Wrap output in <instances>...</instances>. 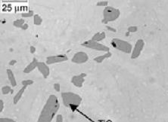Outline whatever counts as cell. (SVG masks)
<instances>
[{"instance_id": "obj_1", "label": "cell", "mask_w": 168, "mask_h": 122, "mask_svg": "<svg viewBox=\"0 0 168 122\" xmlns=\"http://www.w3.org/2000/svg\"><path fill=\"white\" fill-rule=\"evenodd\" d=\"M60 108L58 97L52 94L48 97L40 112L37 122H52Z\"/></svg>"}, {"instance_id": "obj_2", "label": "cell", "mask_w": 168, "mask_h": 122, "mask_svg": "<svg viewBox=\"0 0 168 122\" xmlns=\"http://www.w3.org/2000/svg\"><path fill=\"white\" fill-rule=\"evenodd\" d=\"M61 98L65 106L75 110L82 103V97L80 95L73 92H63L61 93Z\"/></svg>"}, {"instance_id": "obj_3", "label": "cell", "mask_w": 168, "mask_h": 122, "mask_svg": "<svg viewBox=\"0 0 168 122\" xmlns=\"http://www.w3.org/2000/svg\"><path fill=\"white\" fill-rule=\"evenodd\" d=\"M120 16V11L118 8H114L111 6L105 7L103 11V19L102 23L104 24L115 21Z\"/></svg>"}, {"instance_id": "obj_4", "label": "cell", "mask_w": 168, "mask_h": 122, "mask_svg": "<svg viewBox=\"0 0 168 122\" xmlns=\"http://www.w3.org/2000/svg\"><path fill=\"white\" fill-rule=\"evenodd\" d=\"M111 44L115 49L120 51L123 53H132L133 46L129 42H127V41L122 40V39H120V38H115L112 39L111 42Z\"/></svg>"}, {"instance_id": "obj_5", "label": "cell", "mask_w": 168, "mask_h": 122, "mask_svg": "<svg viewBox=\"0 0 168 122\" xmlns=\"http://www.w3.org/2000/svg\"><path fill=\"white\" fill-rule=\"evenodd\" d=\"M81 45L85 47V48H89V49L96 50V51H103V52H105V53L110 51V48L108 46L102 45L100 42H97L93 41L92 39L87 40V41L83 42L81 44Z\"/></svg>"}, {"instance_id": "obj_6", "label": "cell", "mask_w": 168, "mask_h": 122, "mask_svg": "<svg viewBox=\"0 0 168 122\" xmlns=\"http://www.w3.org/2000/svg\"><path fill=\"white\" fill-rule=\"evenodd\" d=\"M145 47V42L142 39H139L136 42L134 48H133L131 53V59L135 60L137 59L140 55Z\"/></svg>"}, {"instance_id": "obj_7", "label": "cell", "mask_w": 168, "mask_h": 122, "mask_svg": "<svg viewBox=\"0 0 168 122\" xmlns=\"http://www.w3.org/2000/svg\"><path fill=\"white\" fill-rule=\"evenodd\" d=\"M89 60V56L87 53L83 51L77 52L72 57V61L73 63L76 64H82L86 63Z\"/></svg>"}, {"instance_id": "obj_8", "label": "cell", "mask_w": 168, "mask_h": 122, "mask_svg": "<svg viewBox=\"0 0 168 122\" xmlns=\"http://www.w3.org/2000/svg\"><path fill=\"white\" fill-rule=\"evenodd\" d=\"M68 60V57L64 54H58V55H54V56H49L46 58V64L47 65H52L55 63H58L64 62Z\"/></svg>"}, {"instance_id": "obj_9", "label": "cell", "mask_w": 168, "mask_h": 122, "mask_svg": "<svg viewBox=\"0 0 168 122\" xmlns=\"http://www.w3.org/2000/svg\"><path fill=\"white\" fill-rule=\"evenodd\" d=\"M85 77H86V73H81L77 76H73L71 78V83L77 87H82L85 82Z\"/></svg>"}, {"instance_id": "obj_10", "label": "cell", "mask_w": 168, "mask_h": 122, "mask_svg": "<svg viewBox=\"0 0 168 122\" xmlns=\"http://www.w3.org/2000/svg\"><path fill=\"white\" fill-rule=\"evenodd\" d=\"M37 69L40 71V72L44 78H47L48 76L50 75V69L48 67V65L46 64V63L44 62H39Z\"/></svg>"}, {"instance_id": "obj_11", "label": "cell", "mask_w": 168, "mask_h": 122, "mask_svg": "<svg viewBox=\"0 0 168 122\" xmlns=\"http://www.w3.org/2000/svg\"><path fill=\"white\" fill-rule=\"evenodd\" d=\"M38 63H39V61L37 60V59L35 58V57H33V60L31 61V62L25 67V69H24V73L28 74V73H30L31 72H33L36 68H37Z\"/></svg>"}, {"instance_id": "obj_12", "label": "cell", "mask_w": 168, "mask_h": 122, "mask_svg": "<svg viewBox=\"0 0 168 122\" xmlns=\"http://www.w3.org/2000/svg\"><path fill=\"white\" fill-rule=\"evenodd\" d=\"M6 73H7V76H8V81L11 83V85L12 87H15L17 85V81L16 78L15 76V74L13 72V71L11 69H8L6 70Z\"/></svg>"}, {"instance_id": "obj_13", "label": "cell", "mask_w": 168, "mask_h": 122, "mask_svg": "<svg viewBox=\"0 0 168 122\" xmlns=\"http://www.w3.org/2000/svg\"><path fill=\"white\" fill-rule=\"evenodd\" d=\"M26 88H27V87H24V86H23V87L17 91V93L15 95V97H14V98H13V103H14V104L16 105L17 103L21 100L22 96H23V94H24V91H25V90H26Z\"/></svg>"}, {"instance_id": "obj_14", "label": "cell", "mask_w": 168, "mask_h": 122, "mask_svg": "<svg viewBox=\"0 0 168 122\" xmlns=\"http://www.w3.org/2000/svg\"><path fill=\"white\" fill-rule=\"evenodd\" d=\"M112 56V53L109 51V52H107V53H105L103 55H99V56H98V57H96L94 58V61L97 63H103V61L104 60H106V59H108V58H110Z\"/></svg>"}, {"instance_id": "obj_15", "label": "cell", "mask_w": 168, "mask_h": 122, "mask_svg": "<svg viewBox=\"0 0 168 122\" xmlns=\"http://www.w3.org/2000/svg\"><path fill=\"white\" fill-rule=\"evenodd\" d=\"M106 38V33L104 32H98L93 35L92 37V40L96 41L97 42H100Z\"/></svg>"}, {"instance_id": "obj_16", "label": "cell", "mask_w": 168, "mask_h": 122, "mask_svg": "<svg viewBox=\"0 0 168 122\" xmlns=\"http://www.w3.org/2000/svg\"><path fill=\"white\" fill-rule=\"evenodd\" d=\"M42 23V18L39 15H35L33 16V23L36 26H40Z\"/></svg>"}, {"instance_id": "obj_17", "label": "cell", "mask_w": 168, "mask_h": 122, "mask_svg": "<svg viewBox=\"0 0 168 122\" xmlns=\"http://www.w3.org/2000/svg\"><path fill=\"white\" fill-rule=\"evenodd\" d=\"M24 23H25V22H24V19H17L13 22V25L16 28H21Z\"/></svg>"}, {"instance_id": "obj_18", "label": "cell", "mask_w": 168, "mask_h": 122, "mask_svg": "<svg viewBox=\"0 0 168 122\" xmlns=\"http://www.w3.org/2000/svg\"><path fill=\"white\" fill-rule=\"evenodd\" d=\"M11 91H12L11 87L10 86H8V85H7V86H4V87H2V94H4V95H7V94H8Z\"/></svg>"}, {"instance_id": "obj_19", "label": "cell", "mask_w": 168, "mask_h": 122, "mask_svg": "<svg viewBox=\"0 0 168 122\" xmlns=\"http://www.w3.org/2000/svg\"><path fill=\"white\" fill-rule=\"evenodd\" d=\"M21 84L24 87H28V86H30V85H32L33 84V81L31 80V79H27V80L22 81Z\"/></svg>"}, {"instance_id": "obj_20", "label": "cell", "mask_w": 168, "mask_h": 122, "mask_svg": "<svg viewBox=\"0 0 168 122\" xmlns=\"http://www.w3.org/2000/svg\"><path fill=\"white\" fill-rule=\"evenodd\" d=\"M22 17H31L33 16H34V12H33V11H31V10H30L29 11H27V12H24V13H22Z\"/></svg>"}, {"instance_id": "obj_21", "label": "cell", "mask_w": 168, "mask_h": 122, "mask_svg": "<svg viewBox=\"0 0 168 122\" xmlns=\"http://www.w3.org/2000/svg\"><path fill=\"white\" fill-rule=\"evenodd\" d=\"M97 6H101V7H107L108 6V1H99L96 4Z\"/></svg>"}, {"instance_id": "obj_22", "label": "cell", "mask_w": 168, "mask_h": 122, "mask_svg": "<svg viewBox=\"0 0 168 122\" xmlns=\"http://www.w3.org/2000/svg\"><path fill=\"white\" fill-rule=\"evenodd\" d=\"M0 122H17L16 121L11 119V118H0Z\"/></svg>"}, {"instance_id": "obj_23", "label": "cell", "mask_w": 168, "mask_h": 122, "mask_svg": "<svg viewBox=\"0 0 168 122\" xmlns=\"http://www.w3.org/2000/svg\"><path fill=\"white\" fill-rule=\"evenodd\" d=\"M137 30H138V28L136 26H130L128 27L129 32H136Z\"/></svg>"}, {"instance_id": "obj_24", "label": "cell", "mask_w": 168, "mask_h": 122, "mask_svg": "<svg viewBox=\"0 0 168 122\" xmlns=\"http://www.w3.org/2000/svg\"><path fill=\"white\" fill-rule=\"evenodd\" d=\"M53 87H54V89L55 90V91L57 92L60 91L61 87H60V84H59V83H55L54 85H53Z\"/></svg>"}, {"instance_id": "obj_25", "label": "cell", "mask_w": 168, "mask_h": 122, "mask_svg": "<svg viewBox=\"0 0 168 122\" xmlns=\"http://www.w3.org/2000/svg\"><path fill=\"white\" fill-rule=\"evenodd\" d=\"M56 122H63V117L61 114H58L56 116Z\"/></svg>"}, {"instance_id": "obj_26", "label": "cell", "mask_w": 168, "mask_h": 122, "mask_svg": "<svg viewBox=\"0 0 168 122\" xmlns=\"http://www.w3.org/2000/svg\"><path fill=\"white\" fill-rule=\"evenodd\" d=\"M4 106H5V103L3 102L2 99H0V112H2L4 109Z\"/></svg>"}, {"instance_id": "obj_27", "label": "cell", "mask_w": 168, "mask_h": 122, "mask_svg": "<svg viewBox=\"0 0 168 122\" xmlns=\"http://www.w3.org/2000/svg\"><path fill=\"white\" fill-rule=\"evenodd\" d=\"M30 51L31 53H34L36 52V48L34 46H30Z\"/></svg>"}, {"instance_id": "obj_28", "label": "cell", "mask_w": 168, "mask_h": 122, "mask_svg": "<svg viewBox=\"0 0 168 122\" xmlns=\"http://www.w3.org/2000/svg\"><path fill=\"white\" fill-rule=\"evenodd\" d=\"M28 28H29V26H28V24H27V23H24V25H23V26L21 27V29H22L23 30H27Z\"/></svg>"}, {"instance_id": "obj_29", "label": "cell", "mask_w": 168, "mask_h": 122, "mask_svg": "<svg viewBox=\"0 0 168 122\" xmlns=\"http://www.w3.org/2000/svg\"><path fill=\"white\" fill-rule=\"evenodd\" d=\"M16 63H17V60H11L9 63H8V64H9L10 66H14Z\"/></svg>"}, {"instance_id": "obj_30", "label": "cell", "mask_w": 168, "mask_h": 122, "mask_svg": "<svg viewBox=\"0 0 168 122\" xmlns=\"http://www.w3.org/2000/svg\"><path fill=\"white\" fill-rule=\"evenodd\" d=\"M106 27H107V29H108V30H111L113 31V32H116V30H115V29H114V28H111L110 26H106Z\"/></svg>"}]
</instances>
